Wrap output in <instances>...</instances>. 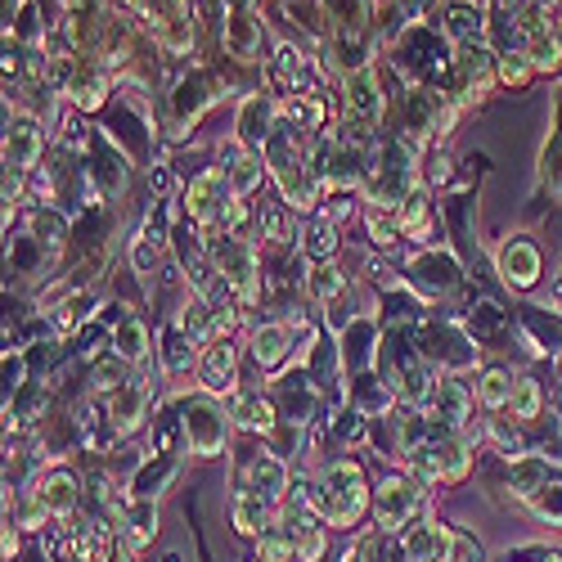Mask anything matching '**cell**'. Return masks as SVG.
Returning <instances> with one entry per match:
<instances>
[{
	"label": "cell",
	"mask_w": 562,
	"mask_h": 562,
	"mask_svg": "<svg viewBox=\"0 0 562 562\" xmlns=\"http://www.w3.org/2000/svg\"><path fill=\"white\" fill-rule=\"evenodd\" d=\"M459 324H463L468 338H473L477 347H482V342H495L499 334H508V315H504L491 297H477L473 306H468V315H463Z\"/></svg>",
	"instance_id": "obj_46"
},
{
	"label": "cell",
	"mask_w": 562,
	"mask_h": 562,
	"mask_svg": "<svg viewBox=\"0 0 562 562\" xmlns=\"http://www.w3.org/2000/svg\"><path fill=\"white\" fill-rule=\"evenodd\" d=\"M212 266H216V274L229 284V293L239 297L244 311H257L266 302V266H261L257 239H244V234H225V239L212 244Z\"/></svg>",
	"instance_id": "obj_4"
},
{
	"label": "cell",
	"mask_w": 562,
	"mask_h": 562,
	"mask_svg": "<svg viewBox=\"0 0 562 562\" xmlns=\"http://www.w3.org/2000/svg\"><path fill=\"white\" fill-rule=\"evenodd\" d=\"M221 90H225V77L216 72H184L176 86H171V95H167V117H171V135H190V126L203 122V113L221 100Z\"/></svg>",
	"instance_id": "obj_8"
},
{
	"label": "cell",
	"mask_w": 562,
	"mask_h": 562,
	"mask_svg": "<svg viewBox=\"0 0 562 562\" xmlns=\"http://www.w3.org/2000/svg\"><path fill=\"white\" fill-rule=\"evenodd\" d=\"M424 508H428V491L409 473H392V477H383L379 491H373V527L387 531V536H396V531L405 536Z\"/></svg>",
	"instance_id": "obj_7"
},
{
	"label": "cell",
	"mask_w": 562,
	"mask_h": 562,
	"mask_svg": "<svg viewBox=\"0 0 562 562\" xmlns=\"http://www.w3.org/2000/svg\"><path fill=\"white\" fill-rule=\"evenodd\" d=\"M180 409V424H184V446H190L199 459H221L229 450V428L234 418L221 405V396L212 392H190L176 401Z\"/></svg>",
	"instance_id": "obj_6"
},
{
	"label": "cell",
	"mask_w": 562,
	"mask_h": 562,
	"mask_svg": "<svg viewBox=\"0 0 562 562\" xmlns=\"http://www.w3.org/2000/svg\"><path fill=\"white\" fill-rule=\"evenodd\" d=\"M266 10L284 23L289 32H297V41H311V45H319V50L338 36L334 14L324 10V0H270Z\"/></svg>",
	"instance_id": "obj_18"
},
{
	"label": "cell",
	"mask_w": 562,
	"mask_h": 562,
	"mask_svg": "<svg viewBox=\"0 0 562 562\" xmlns=\"http://www.w3.org/2000/svg\"><path fill=\"white\" fill-rule=\"evenodd\" d=\"M418 162H424V149H414L409 139L401 135H383L379 139V154H373V167H369V180L360 199L369 207H383V212H396L409 194L424 190V171H418Z\"/></svg>",
	"instance_id": "obj_1"
},
{
	"label": "cell",
	"mask_w": 562,
	"mask_h": 562,
	"mask_svg": "<svg viewBox=\"0 0 562 562\" xmlns=\"http://www.w3.org/2000/svg\"><path fill=\"white\" fill-rule=\"evenodd\" d=\"M297 540H302V527H293V518L279 513L274 527L257 536V562H297Z\"/></svg>",
	"instance_id": "obj_41"
},
{
	"label": "cell",
	"mask_w": 562,
	"mask_h": 562,
	"mask_svg": "<svg viewBox=\"0 0 562 562\" xmlns=\"http://www.w3.org/2000/svg\"><path fill=\"white\" fill-rule=\"evenodd\" d=\"M257 239H266L274 252H289L302 239L297 212L289 203H257Z\"/></svg>",
	"instance_id": "obj_32"
},
{
	"label": "cell",
	"mask_w": 562,
	"mask_h": 562,
	"mask_svg": "<svg viewBox=\"0 0 562 562\" xmlns=\"http://www.w3.org/2000/svg\"><path fill=\"white\" fill-rule=\"evenodd\" d=\"M342 95H347V113L360 117V122H369V126H379L387 117V86H383L379 64L347 72L342 77Z\"/></svg>",
	"instance_id": "obj_19"
},
{
	"label": "cell",
	"mask_w": 562,
	"mask_h": 562,
	"mask_svg": "<svg viewBox=\"0 0 562 562\" xmlns=\"http://www.w3.org/2000/svg\"><path fill=\"white\" fill-rule=\"evenodd\" d=\"M396 221L405 229V239L418 244V248H432V234H437V212H432V190L424 184L418 194H409L401 207H396Z\"/></svg>",
	"instance_id": "obj_34"
},
{
	"label": "cell",
	"mask_w": 562,
	"mask_h": 562,
	"mask_svg": "<svg viewBox=\"0 0 562 562\" xmlns=\"http://www.w3.org/2000/svg\"><path fill=\"white\" fill-rule=\"evenodd\" d=\"M149 347H154L149 324L139 319V315H131L126 324H117V329L109 334V351H113V356H122V360H126V364H135V369H145V364H149Z\"/></svg>",
	"instance_id": "obj_40"
},
{
	"label": "cell",
	"mask_w": 562,
	"mask_h": 562,
	"mask_svg": "<svg viewBox=\"0 0 562 562\" xmlns=\"http://www.w3.org/2000/svg\"><path fill=\"white\" fill-rule=\"evenodd\" d=\"M495 77H499V86L504 90H527L540 72L531 68V59H527V50H508V55H499V64H495Z\"/></svg>",
	"instance_id": "obj_53"
},
{
	"label": "cell",
	"mask_w": 562,
	"mask_h": 562,
	"mask_svg": "<svg viewBox=\"0 0 562 562\" xmlns=\"http://www.w3.org/2000/svg\"><path fill=\"white\" fill-rule=\"evenodd\" d=\"M55 257L50 252H45L36 239H32V234L23 229V234H14V239H10V274H41L45 266H50Z\"/></svg>",
	"instance_id": "obj_52"
},
{
	"label": "cell",
	"mask_w": 562,
	"mask_h": 562,
	"mask_svg": "<svg viewBox=\"0 0 562 562\" xmlns=\"http://www.w3.org/2000/svg\"><path fill=\"white\" fill-rule=\"evenodd\" d=\"M113 562H131V558H126V553H117V558H113Z\"/></svg>",
	"instance_id": "obj_62"
},
{
	"label": "cell",
	"mask_w": 562,
	"mask_h": 562,
	"mask_svg": "<svg viewBox=\"0 0 562 562\" xmlns=\"http://www.w3.org/2000/svg\"><path fill=\"white\" fill-rule=\"evenodd\" d=\"M347 405L360 409L364 418H387V414H396L401 396L383 383V373H360V379H351V387H347Z\"/></svg>",
	"instance_id": "obj_31"
},
{
	"label": "cell",
	"mask_w": 562,
	"mask_h": 562,
	"mask_svg": "<svg viewBox=\"0 0 562 562\" xmlns=\"http://www.w3.org/2000/svg\"><path fill=\"white\" fill-rule=\"evenodd\" d=\"M495 270H499V284L508 293H536V284L544 279V252H540V244L531 239L527 229H518V234H508V239L499 244Z\"/></svg>",
	"instance_id": "obj_10"
},
{
	"label": "cell",
	"mask_w": 562,
	"mask_h": 562,
	"mask_svg": "<svg viewBox=\"0 0 562 562\" xmlns=\"http://www.w3.org/2000/svg\"><path fill=\"white\" fill-rule=\"evenodd\" d=\"M126 261H131V274L154 293V284L162 279V244H154L145 229L131 234V244H126Z\"/></svg>",
	"instance_id": "obj_44"
},
{
	"label": "cell",
	"mask_w": 562,
	"mask_h": 562,
	"mask_svg": "<svg viewBox=\"0 0 562 562\" xmlns=\"http://www.w3.org/2000/svg\"><path fill=\"white\" fill-rule=\"evenodd\" d=\"M41 154H45V126H41V117L27 113V109L5 113V145H0L5 171L32 176V171L41 167Z\"/></svg>",
	"instance_id": "obj_12"
},
{
	"label": "cell",
	"mask_w": 562,
	"mask_h": 562,
	"mask_svg": "<svg viewBox=\"0 0 562 562\" xmlns=\"http://www.w3.org/2000/svg\"><path fill=\"white\" fill-rule=\"evenodd\" d=\"M315 508L324 527L334 531H356L364 522V513H373V495H369V477L356 459H334L319 468L315 477Z\"/></svg>",
	"instance_id": "obj_2"
},
{
	"label": "cell",
	"mask_w": 562,
	"mask_h": 562,
	"mask_svg": "<svg viewBox=\"0 0 562 562\" xmlns=\"http://www.w3.org/2000/svg\"><path fill=\"white\" fill-rule=\"evenodd\" d=\"M297 351V324L293 319H266L248 334V356L266 379H279Z\"/></svg>",
	"instance_id": "obj_15"
},
{
	"label": "cell",
	"mask_w": 562,
	"mask_h": 562,
	"mask_svg": "<svg viewBox=\"0 0 562 562\" xmlns=\"http://www.w3.org/2000/svg\"><path fill=\"white\" fill-rule=\"evenodd\" d=\"M221 55L234 68H257L266 64V10L234 5L221 23Z\"/></svg>",
	"instance_id": "obj_9"
},
{
	"label": "cell",
	"mask_w": 562,
	"mask_h": 562,
	"mask_svg": "<svg viewBox=\"0 0 562 562\" xmlns=\"http://www.w3.org/2000/svg\"><path fill=\"white\" fill-rule=\"evenodd\" d=\"M184 221H190L207 244L225 239V216H229V203H234V190H229V176L225 167H203L190 176V184H184Z\"/></svg>",
	"instance_id": "obj_5"
},
{
	"label": "cell",
	"mask_w": 562,
	"mask_h": 562,
	"mask_svg": "<svg viewBox=\"0 0 562 562\" xmlns=\"http://www.w3.org/2000/svg\"><path fill=\"white\" fill-rule=\"evenodd\" d=\"M154 379H135L131 383H122L117 392H109L104 396V424H109V432L117 437V441H131L139 428H145V418H149V396H154V387H149Z\"/></svg>",
	"instance_id": "obj_13"
},
{
	"label": "cell",
	"mask_w": 562,
	"mask_h": 562,
	"mask_svg": "<svg viewBox=\"0 0 562 562\" xmlns=\"http://www.w3.org/2000/svg\"><path fill=\"white\" fill-rule=\"evenodd\" d=\"M450 176H454V158L441 149V145H432V154H428V176H424V184L428 190H441V184H450Z\"/></svg>",
	"instance_id": "obj_56"
},
{
	"label": "cell",
	"mask_w": 562,
	"mask_h": 562,
	"mask_svg": "<svg viewBox=\"0 0 562 562\" xmlns=\"http://www.w3.org/2000/svg\"><path fill=\"white\" fill-rule=\"evenodd\" d=\"M432 450H437V459H441V477H446V486H459L468 473H473V446H468V437L463 432H437L432 437Z\"/></svg>",
	"instance_id": "obj_39"
},
{
	"label": "cell",
	"mask_w": 562,
	"mask_h": 562,
	"mask_svg": "<svg viewBox=\"0 0 562 562\" xmlns=\"http://www.w3.org/2000/svg\"><path fill=\"white\" fill-rule=\"evenodd\" d=\"M531 513H536V518L544 522V527H562V477H553L531 504H527Z\"/></svg>",
	"instance_id": "obj_54"
},
{
	"label": "cell",
	"mask_w": 562,
	"mask_h": 562,
	"mask_svg": "<svg viewBox=\"0 0 562 562\" xmlns=\"http://www.w3.org/2000/svg\"><path fill=\"white\" fill-rule=\"evenodd\" d=\"M405 284L414 293H424V297H450L459 284H463V266L450 248H424V252H414L409 266H405Z\"/></svg>",
	"instance_id": "obj_11"
},
{
	"label": "cell",
	"mask_w": 562,
	"mask_h": 562,
	"mask_svg": "<svg viewBox=\"0 0 562 562\" xmlns=\"http://www.w3.org/2000/svg\"><path fill=\"white\" fill-rule=\"evenodd\" d=\"M274 518H279V504H270L266 495H257L248 486L229 495V527L244 540H257L266 527H274Z\"/></svg>",
	"instance_id": "obj_29"
},
{
	"label": "cell",
	"mask_w": 562,
	"mask_h": 562,
	"mask_svg": "<svg viewBox=\"0 0 562 562\" xmlns=\"http://www.w3.org/2000/svg\"><path fill=\"white\" fill-rule=\"evenodd\" d=\"M360 225H364V244H369L373 252H383V257L405 239V229H401L396 212H383V207H369V203H364Z\"/></svg>",
	"instance_id": "obj_47"
},
{
	"label": "cell",
	"mask_w": 562,
	"mask_h": 562,
	"mask_svg": "<svg viewBox=\"0 0 562 562\" xmlns=\"http://www.w3.org/2000/svg\"><path fill=\"white\" fill-rule=\"evenodd\" d=\"M401 5V14H405V23L414 27V23H428V14L441 5V0H396Z\"/></svg>",
	"instance_id": "obj_58"
},
{
	"label": "cell",
	"mask_w": 562,
	"mask_h": 562,
	"mask_svg": "<svg viewBox=\"0 0 562 562\" xmlns=\"http://www.w3.org/2000/svg\"><path fill=\"white\" fill-rule=\"evenodd\" d=\"M162 562H184V558H180V553L171 549V553H162Z\"/></svg>",
	"instance_id": "obj_61"
},
{
	"label": "cell",
	"mask_w": 562,
	"mask_h": 562,
	"mask_svg": "<svg viewBox=\"0 0 562 562\" xmlns=\"http://www.w3.org/2000/svg\"><path fill=\"white\" fill-rule=\"evenodd\" d=\"M176 477H180V459L176 454H154V459H145L139 473H131V499H154L158 504V495H167V486Z\"/></svg>",
	"instance_id": "obj_35"
},
{
	"label": "cell",
	"mask_w": 562,
	"mask_h": 562,
	"mask_svg": "<svg viewBox=\"0 0 562 562\" xmlns=\"http://www.w3.org/2000/svg\"><path fill=\"white\" fill-rule=\"evenodd\" d=\"M135 19H139V27H145V36L154 41L158 55H167V59L194 55L199 23H203L194 0H139Z\"/></svg>",
	"instance_id": "obj_3"
},
{
	"label": "cell",
	"mask_w": 562,
	"mask_h": 562,
	"mask_svg": "<svg viewBox=\"0 0 562 562\" xmlns=\"http://www.w3.org/2000/svg\"><path fill=\"white\" fill-rule=\"evenodd\" d=\"M454 562H486V549L468 531H454Z\"/></svg>",
	"instance_id": "obj_57"
},
{
	"label": "cell",
	"mask_w": 562,
	"mask_h": 562,
	"mask_svg": "<svg viewBox=\"0 0 562 562\" xmlns=\"http://www.w3.org/2000/svg\"><path fill=\"white\" fill-rule=\"evenodd\" d=\"M522 50H527V59H531V68L540 77H558L562 72V27H549V32L531 36Z\"/></svg>",
	"instance_id": "obj_50"
},
{
	"label": "cell",
	"mask_w": 562,
	"mask_h": 562,
	"mask_svg": "<svg viewBox=\"0 0 562 562\" xmlns=\"http://www.w3.org/2000/svg\"><path fill=\"white\" fill-rule=\"evenodd\" d=\"M508 409H513V424H536V418L544 414V387H540L536 373H518V379H513Z\"/></svg>",
	"instance_id": "obj_48"
},
{
	"label": "cell",
	"mask_w": 562,
	"mask_h": 562,
	"mask_svg": "<svg viewBox=\"0 0 562 562\" xmlns=\"http://www.w3.org/2000/svg\"><path fill=\"white\" fill-rule=\"evenodd\" d=\"M549 482L553 477H549V459L544 454H522L518 463H513V473H508V491H513V499H522V504H531Z\"/></svg>",
	"instance_id": "obj_45"
},
{
	"label": "cell",
	"mask_w": 562,
	"mask_h": 562,
	"mask_svg": "<svg viewBox=\"0 0 562 562\" xmlns=\"http://www.w3.org/2000/svg\"><path fill=\"white\" fill-rule=\"evenodd\" d=\"M55 5H59L64 14H72V10H86V5H95V0H55Z\"/></svg>",
	"instance_id": "obj_60"
},
{
	"label": "cell",
	"mask_w": 562,
	"mask_h": 562,
	"mask_svg": "<svg viewBox=\"0 0 562 562\" xmlns=\"http://www.w3.org/2000/svg\"><path fill=\"white\" fill-rule=\"evenodd\" d=\"M302 293L311 297V306L329 311L338 297H347V293H351V279L342 274V266H338V261H324V266H311V270H306Z\"/></svg>",
	"instance_id": "obj_37"
},
{
	"label": "cell",
	"mask_w": 562,
	"mask_h": 562,
	"mask_svg": "<svg viewBox=\"0 0 562 562\" xmlns=\"http://www.w3.org/2000/svg\"><path fill=\"white\" fill-rule=\"evenodd\" d=\"M473 392H468L454 373H441L437 379V387H432V401H428V418L437 428H446V432H468V414H473Z\"/></svg>",
	"instance_id": "obj_22"
},
{
	"label": "cell",
	"mask_w": 562,
	"mask_h": 562,
	"mask_svg": "<svg viewBox=\"0 0 562 562\" xmlns=\"http://www.w3.org/2000/svg\"><path fill=\"white\" fill-rule=\"evenodd\" d=\"M109 95H113V77L100 64L81 59L64 90V104H72L77 113H100V109H109Z\"/></svg>",
	"instance_id": "obj_26"
},
{
	"label": "cell",
	"mask_w": 562,
	"mask_h": 562,
	"mask_svg": "<svg viewBox=\"0 0 562 562\" xmlns=\"http://www.w3.org/2000/svg\"><path fill=\"white\" fill-rule=\"evenodd\" d=\"M338 248H342V229H338V221H329V216H311L306 225H302V239H297V252L306 257V266H324V261H338Z\"/></svg>",
	"instance_id": "obj_33"
},
{
	"label": "cell",
	"mask_w": 562,
	"mask_h": 562,
	"mask_svg": "<svg viewBox=\"0 0 562 562\" xmlns=\"http://www.w3.org/2000/svg\"><path fill=\"white\" fill-rule=\"evenodd\" d=\"M117 536H122V531H113L104 518H90V522L77 527V536H72L77 562H113V558H117Z\"/></svg>",
	"instance_id": "obj_38"
},
{
	"label": "cell",
	"mask_w": 562,
	"mask_h": 562,
	"mask_svg": "<svg viewBox=\"0 0 562 562\" xmlns=\"http://www.w3.org/2000/svg\"><path fill=\"white\" fill-rule=\"evenodd\" d=\"M405 558L409 562H454V527L437 522V518H418L405 536Z\"/></svg>",
	"instance_id": "obj_25"
},
{
	"label": "cell",
	"mask_w": 562,
	"mask_h": 562,
	"mask_svg": "<svg viewBox=\"0 0 562 562\" xmlns=\"http://www.w3.org/2000/svg\"><path fill=\"white\" fill-rule=\"evenodd\" d=\"M199 392H212L221 401H229L234 392H239V351H234V342H207L199 351Z\"/></svg>",
	"instance_id": "obj_20"
},
{
	"label": "cell",
	"mask_w": 562,
	"mask_h": 562,
	"mask_svg": "<svg viewBox=\"0 0 562 562\" xmlns=\"http://www.w3.org/2000/svg\"><path fill=\"white\" fill-rule=\"evenodd\" d=\"M225 409H229V418H234V428H244V432H261V437H274L279 432V405H274V396H261V392H234L229 401H225Z\"/></svg>",
	"instance_id": "obj_27"
},
{
	"label": "cell",
	"mask_w": 562,
	"mask_h": 562,
	"mask_svg": "<svg viewBox=\"0 0 562 562\" xmlns=\"http://www.w3.org/2000/svg\"><path fill=\"white\" fill-rule=\"evenodd\" d=\"M27 499L45 513V518H72L77 504H81V486H77V477L68 473V468H50V473L36 477Z\"/></svg>",
	"instance_id": "obj_24"
},
{
	"label": "cell",
	"mask_w": 562,
	"mask_h": 562,
	"mask_svg": "<svg viewBox=\"0 0 562 562\" xmlns=\"http://www.w3.org/2000/svg\"><path fill=\"white\" fill-rule=\"evenodd\" d=\"M279 100L270 95V90L261 86V90H248V95L239 100V109H234V139H239L244 149H266L270 145V135H274V126H279Z\"/></svg>",
	"instance_id": "obj_16"
},
{
	"label": "cell",
	"mask_w": 562,
	"mask_h": 562,
	"mask_svg": "<svg viewBox=\"0 0 562 562\" xmlns=\"http://www.w3.org/2000/svg\"><path fill=\"white\" fill-rule=\"evenodd\" d=\"M244 486H248V491H257V495H266L270 504H284V499H289V491H293V473H289V463L279 459L274 450H261V454H252V459H248Z\"/></svg>",
	"instance_id": "obj_28"
},
{
	"label": "cell",
	"mask_w": 562,
	"mask_h": 562,
	"mask_svg": "<svg viewBox=\"0 0 562 562\" xmlns=\"http://www.w3.org/2000/svg\"><path fill=\"white\" fill-rule=\"evenodd\" d=\"M279 113H284L289 126H297L302 135H324V122H329V104H324V95L315 90V95H289L279 100Z\"/></svg>",
	"instance_id": "obj_42"
},
{
	"label": "cell",
	"mask_w": 562,
	"mask_h": 562,
	"mask_svg": "<svg viewBox=\"0 0 562 562\" xmlns=\"http://www.w3.org/2000/svg\"><path fill=\"white\" fill-rule=\"evenodd\" d=\"M495 64H499V55L491 50V45H477V50H454V90H450V100H459L463 109L482 104L499 86Z\"/></svg>",
	"instance_id": "obj_14"
},
{
	"label": "cell",
	"mask_w": 562,
	"mask_h": 562,
	"mask_svg": "<svg viewBox=\"0 0 562 562\" xmlns=\"http://www.w3.org/2000/svg\"><path fill=\"white\" fill-rule=\"evenodd\" d=\"M540 306H544V311H553V315H562V270L549 279V293L540 297Z\"/></svg>",
	"instance_id": "obj_59"
},
{
	"label": "cell",
	"mask_w": 562,
	"mask_h": 562,
	"mask_svg": "<svg viewBox=\"0 0 562 562\" xmlns=\"http://www.w3.org/2000/svg\"><path fill=\"white\" fill-rule=\"evenodd\" d=\"M441 32L454 50L491 45V5H477V0H441Z\"/></svg>",
	"instance_id": "obj_17"
},
{
	"label": "cell",
	"mask_w": 562,
	"mask_h": 562,
	"mask_svg": "<svg viewBox=\"0 0 562 562\" xmlns=\"http://www.w3.org/2000/svg\"><path fill=\"white\" fill-rule=\"evenodd\" d=\"M154 536H158V504H154V499H131L126 518H122V540H126V549H131V553L149 549Z\"/></svg>",
	"instance_id": "obj_43"
},
{
	"label": "cell",
	"mask_w": 562,
	"mask_h": 562,
	"mask_svg": "<svg viewBox=\"0 0 562 562\" xmlns=\"http://www.w3.org/2000/svg\"><path fill=\"white\" fill-rule=\"evenodd\" d=\"M324 549H329V527L311 522V527L302 531V540H297V562H319Z\"/></svg>",
	"instance_id": "obj_55"
},
{
	"label": "cell",
	"mask_w": 562,
	"mask_h": 562,
	"mask_svg": "<svg viewBox=\"0 0 562 562\" xmlns=\"http://www.w3.org/2000/svg\"><path fill=\"white\" fill-rule=\"evenodd\" d=\"M135 379V364H126L122 356H113V351H104V356H95L90 360V387H95L100 396H109V392H117L122 383H131Z\"/></svg>",
	"instance_id": "obj_51"
},
{
	"label": "cell",
	"mask_w": 562,
	"mask_h": 562,
	"mask_svg": "<svg viewBox=\"0 0 562 562\" xmlns=\"http://www.w3.org/2000/svg\"><path fill=\"white\" fill-rule=\"evenodd\" d=\"M342 338V347H338V356H342V373L347 379H360V373H379V356H383V334H379V324H373L369 315L364 319H356L347 334H338Z\"/></svg>",
	"instance_id": "obj_21"
},
{
	"label": "cell",
	"mask_w": 562,
	"mask_h": 562,
	"mask_svg": "<svg viewBox=\"0 0 562 562\" xmlns=\"http://www.w3.org/2000/svg\"><path fill=\"white\" fill-rule=\"evenodd\" d=\"M27 234L32 239L50 252L55 261H59V252H64V244H68V234H72V225H68V216L59 212V207H50V203H36L32 212H27Z\"/></svg>",
	"instance_id": "obj_36"
},
{
	"label": "cell",
	"mask_w": 562,
	"mask_h": 562,
	"mask_svg": "<svg viewBox=\"0 0 562 562\" xmlns=\"http://www.w3.org/2000/svg\"><path fill=\"white\" fill-rule=\"evenodd\" d=\"M221 167H225V176H229L234 199H244V203L261 190V176L270 171V167H266V154L244 149L234 135H229V139H221Z\"/></svg>",
	"instance_id": "obj_23"
},
{
	"label": "cell",
	"mask_w": 562,
	"mask_h": 562,
	"mask_svg": "<svg viewBox=\"0 0 562 562\" xmlns=\"http://www.w3.org/2000/svg\"><path fill=\"white\" fill-rule=\"evenodd\" d=\"M513 379L518 373H508L504 364H491V369H482V379H477V405L482 409H491V414H499V409H508V401H513Z\"/></svg>",
	"instance_id": "obj_49"
},
{
	"label": "cell",
	"mask_w": 562,
	"mask_h": 562,
	"mask_svg": "<svg viewBox=\"0 0 562 562\" xmlns=\"http://www.w3.org/2000/svg\"><path fill=\"white\" fill-rule=\"evenodd\" d=\"M199 342L180 329V324L171 319L167 329H162V347H158V364L167 379H190V373H199Z\"/></svg>",
	"instance_id": "obj_30"
}]
</instances>
